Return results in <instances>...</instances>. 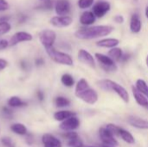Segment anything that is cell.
Here are the masks:
<instances>
[{"instance_id":"obj_21","label":"cell","mask_w":148,"mask_h":147,"mask_svg":"<svg viewBox=\"0 0 148 147\" xmlns=\"http://www.w3.org/2000/svg\"><path fill=\"white\" fill-rule=\"evenodd\" d=\"M132 90H133V94L134 96V99H135L136 102L140 106H141L143 107H147L148 106V100L147 99L146 95H144L142 93L139 92L134 87L132 88Z\"/></svg>"},{"instance_id":"obj_5","label":"cell","mask_w":148,"mask_h":147,"mask_svg":"<svg viewBox=\"0 0 148 147\" xmlns=\"http://www.w3.org/2000/svg\"><path fill=\"white\" fill-rule=\"evenodd\" d=\"M56 39V34L54 30L45 29L39 34V40L45 49L52 48Z\"/></svg>"},{"instance_id":"obj_35","label":"cell","mask_w":148,"mask_h":147,"mask_svg":"<svg viewBox=\"0 0 148 147\" xmlns=\"http://www.w3.org/2000/svg\"><path fill=\"white\" fill-rule=\"evenodd\" d=\"M8 46H10V44H9V42L7 40H5V39L0 40V50L6 49Z\"/></svg>"},{"instance_id":"obj_17","label":"cell","mask_w":148,"mask_h":147,"mask_svg":"<svg viewBox=\"0 0 148 147\" xmlns=\"http://www.w3.org/2000/svg\"><path fill=\"white\" fill-rule=\"evenodd\" d=\"M120 43V41L116 38H106L100 40L96 42V45L101 48H109L113 49L115 48Z\"/></svg>"},{"instance_id":"obj_34","label":"cell","mask_w":148,"mask_h":147,"mask_svg":"<svg viewBox=\"0 0 148 147\" xmlns=\"http://www.w3.org/2000/svg\"><path fill=\"white\" fill-rule=\"evenodd\" d=\"M10 9V4L6 0H0V11H5Z\"/></svg>"},{"instance_id":"obj_31","label":"cell","mask_w":148,"mask_h":147,"mask_svg":"<svg viewBox=\"0 0 148 147\" xmlns=\"http://www.w3.org/2000/svg\"><path fill=\"white\" fill-rule=\"evenodd\" d=\"M95 0H78V6L80 9H88L89 8L93 3Z\"/></svg>"},{"instance_id":"obj_6","label":"cell","mask_w":148,"mask_h":147,"mask_svg":"<svg viewBox=\"0 0 148 147\" xmlns=\"http://www.w3.org/2000/svg\"><path fill=\"white\" fill-rule=\"evenodd\" d=\"M96 60L98 61V62L101 64V67L108 72H114L117 70V65L115 63V62L111 59L109 56H107L103 54H100V53H95V55Z\"/></svg>"},{"instance_id":"obj_41","label":"cell","mask_w":148,"mask_h":147,"mask_svg":"<svg viewBox=\"0 0 148 147\" xmlns=\"http://www.w3.org/2000/svg\"><path fill=\"white\" fill-rule=\"evenodd\" d=\"M37 98L41 101H42L44 100V94H43V93L42 91H38L37 92Z\"/></svg>"},{"instance_id":"obj_42","label":"cell","mask_w":148,"mask_h":147,"mask_svg":"<svg viewBox=\"0 0 148 147\" xmlns=\"http://www.w3.org/2000/svg\"><path fill=\"white\" fill-rule=\"evenodd\" d=\"M146 16L148 18V6L146 8Z\"/></svg>"},{"instance_id":"obj_37","label":"cell","mask_w":148,"mask_h":147,"mask_svg":"<svg viewBox=\"0 0 148 147\" xmlns=\"http://www.w3.org/2000/svg\"><path fill=\"white\" fill-rule=\"evenodd\" d=\"M114 21L117 23H124V17L121 15H117L114 17Z\"/></svg>"},{"instance_id":"obj_47","label":"cell","mask_w":148,"mask_h":147,"mask_svg":"<svg viewBox=\"0 0 148 147\" xmlns=\"http://www.w3.org/2000/svg\"><path fill=\"white\" fill-rule=\"evenodd\" d=\"M42 1H45V0H42Z\"/></svg>"},{"instance_id":"obj_25","label":"cell","mask_w":148,"mask_h":147,"mask_svg":"<svg viewBox=\"0 0 148 147\" xmlns=\"http://www.w3.org/2000/svg\"><path fill=\"white\" fill-rule=\"evenodd\" d=\"M135 88H136L139 92L142 93L144 95L147 96L148 86L147 84V82H146L144 80H142V79H138V80L136 81Z\"/></svg>"},{"instance_id":"obj_13","label":"cell","mask_w":148,"mask_h":147,"mask_svg":"<svg viewBox=\"0 0 148 147\" xmlns=\"http://www.w3.org/2000/svg\"><path fill=\"white\" fill-rule=\"evenodd\" d=\"M71 6L69 0H57L55 3V11L57 16H68Z\"/></svg>"},{"instance_id":"obj_23","label":"cell","mask_w":148,"mask_h":147,"mask_svg":"<svg viewBox=\"0 0 148 147\" xmlns=\"http://www.w3.org/2000/svg\"><path fill=\"white\" fill-rule=\"evenodd\" d=\"M108 56L113 59L114 62H119L122 59L123 57V52L121 50V49L120 48H113L108 51Z\"/></svg>"},{"instance_id":"obj_18","label":"cell","mask_w":148,"mask_h":147,"mask_svg":"<svg viewBox=\"0 0 148 147\" xmlns=\"http://www.w3.org/2000/svg\"><path fill=\"white\" fill-rule=\"evenodd\" d=\"M95 22V16L92 11H84L80 16V23L82 25H91Z\"/></svg>"},{"instance_id":"obj_38","label":"cell","mask_w":148,"mask_h":147,"mask_svg":"<svg viewBox=\"0 0 148 147\" xmlns=\"http://www.w3.org/2000/svg\"><path fill=\"white\" fill-rule=\"evenodd\" d=\"M27 19H28V17H27L26 15H24V14H23V13L19 14V16H18V23H24V22L27 21Z\"/></svg>"},{"instance_id":"obj_16","label":"cell","mask_w":148,"mask_h":147,"mask_svg":"<svg viewBox=\"0 0 148 147\" xmlns=\"http://www.w3.org/2000/svg\"><path fill=\"white\" fill-rule=\"evenodd\" d=\"M127 122L129 125L138 129H144V130L148 129V120H143L140 117L134 116V115L129 116L127 118Z\"/></svg>"},{"instance_id":"obj_4","label":"cell","mask_w":148,"mask_h":147,"mask_svg":"<svg viewBox=\"0 0 148 147\" xmlns=\"http://www.w3.org/2000/svg\"><path fill=\"white\" fill-rule=\"evenodd\" d=\"M106 127L114 134L116 135L118 137H120L123 141H125L127 144L133 145L135 142L134 137L131 134V133H129L128 131L125 130L124 128H121L114 124H108L106 126Z\"/></svg>"},{"instance_id":"obj_10","label":"cell","mask_w":148,"mask_h":147,"mask_svg":"<svg viewBox=\"0 0 148 147\" xmlns=\"http://www.w3.org/2000/svg\"><path fill=\"white\" fill-rule=\"evenodd\" d=\"M33 36L30 33L26 32V31H18L16 32L10 39L9 44L10 46H15L20 42H30L32 41Z\"/></svg>"},{"instance_id":"obj_11","label":"cell","mask_w":148,"mask_h":147,"mask_svg":"<svg viewBox=\"0 0 148 147\" xmlns=\"http://www.w3.org/2000/svg\"><path fill=\"white\" fill-rule=\"evenodd\" d=\"M110 10V3L106 1H100L97 2L93 6V13L95 17H102L104 16Z\"/></svg>"},{"instance_id":"obj_2","label":"cell","mask_w":148,"mask_h":147,"mask_svg":"<svg viewBox=\"0 0 148 147\" xmlns=\"http://www.w3.org/2000/svg\"><path fill=\"white\" fill-rule=\"evenodd\" d=\"M97 85L99 86V88H101V89H103L105 91H113V92L116 93L118 94V96L125 103L129 102V94H128L127 91L126 90V88L124 87H122L119 83H117L114 81H111V80L104 79V80L98 81Z\"/></svg>"},{"instance_id":"obj_43","label":"cell","mask_w":148,"mask_h":147,"mask_svg":"<svg viewBox=\"0 0 148 147\" xmlns=\"http://www.w3.org/2000/svg\"><path fill=\"white\" fill-rule=\"evenodd\" d=\"M146 62H147V67H148V55L147 56V59H146Z\"/></svg>"},{"instance_id":"obj_30","label":"cell","mask_w":148,"mask_h":147,"mask_svg":"<svg viewBox=\"0 0 148 147\" xmlns=\"http://www.w3.org/2000/svg\"><path fill=\"white\" fill-rule=\"evenodd\" d=\"M11 29V25L8 21L0 22V36L5 35Z\"/></svg>"},{"instance_id":"obj_39","label":"cell","mask_w":148,"mask_h":147,"mask_svg":"<svg viewBox=\"0 0 148 147\" xmlns=\"http://www.w3.org/2000/svg\"><path fill=\"white\" fill-rule=\"evenodd\" d=\"M3 113L5 114L6 117H10L12 115V112L8 107H3Z\"/></svg>"},{"instance_id":"obj_3","label":"cell","mask_w":148,"mask_h":147,"mask_svg":"<svg viewBox=\"0 0 148 147\" xmlns=\"http://www.w3.org/2000/svg\"><path fill=\"white\" fill-rule=\"evenodd\" d=\"M48 55L49 56V58L58 63V64H62V65H66V66H73L74 64V62H73V59L72 57L64 53V52H62V51H59L57 49H56L54 47L52 48H49V49H45Z\"/></svg>"},{"instance_id":"obj_40","label":"cell","mask_w":148,"mask_h":147,"mask_svg":"<svg viewBox=\"0 0 148 147\" xmlns=\"http://www.w3.org/2000/svg\"><path fill=\"white\" fill-rule=\"evenodd\" d=\"M35 63H36V66H41V65H42L43 63H44V60L42 59V58H37V59H36V61H35Z\"/></svg>"},{"instance_id":"obj_28","label":"cell","mask_w":148,"mask_h":147,"mask_svg":"<svg viewBox=\"0 0 148 147\" xmlns=\"http://www.w3.org/2000/svg\"><path fill=\"white\" fill-rule=\"evenodd\" d=\"M61 81L65 87H69V88L74 86L75 84V80L73 76L69 74H64L61 78Z\"/></svg>"},{"instance_id":"obj_19","label":"cell","mask_w":148,"mask_h":147,"mask_svg":"<svg viewBox=\"0 0 148 147\" xmlns=\"http://www.w3.org/2000/svg\"><path fill=\"white\" fill-rule=\"evenodd\" d=\"M142 23L138 14H134L130 21V29L133 33H139L141 30Z\"/></svg>"},{"instance_id":"obj_8","label":"cell","mask_w":148,"mask_h":147,"mask_svg":"<svg viewBox=\"0 0 148 147\" xmlns=\"http://www.w3.org/2000/svg\"><path fill=\"white\" fill-rule=\"evenodd\" d=\"M75 96L89 105H94L98 101L97 92L95 89L91 88L90 87L88 88L87 89H85L84 91H82L79 94H76Z\"/></svg>"},{"instance_id":"obj_26","label":"cell","mask_w":148,"mask_h":147,"mask_svg":"<svg viewBox=\"0 0 148 147\" xmlns=\"http://www.w3.org/2000/svg\"><path fill=\"white\" fill-rule=\"evenodd\" d=\"M88 88H89V85H88V82L86 79L84 78H82L76 84V87H75V94H79L82 91H84L85 89H87Z\"/></svg>"},{"instance_id":"obj_29","label":"cell","mask_w":148,"mask_h":147,"mask_svg":"<svg viewBox=\"0 0 148 147\" xmlns=\"http://www.w3.org/2000/svg\"><path fill=\"white\" fill-rule=\"evenodd\" d=\"M55 104L57 107H65L69 106L70 101L63 96H58L55 99Z\"/></svg>"},{"instance_id":"obj_14","label":"cell","mask_w":148,"mask_h":147,"mask_svg":"<svg viewBox=\"0 0 148 147\" xmlns=\"http://www.w3.org/2000/svg\"><path fill=\"white\" fill-rule=\"evenodd\" d=\"M78 59L81 62L88 65V67L95 68V61L93 57V55L85 49H80L78 51Z\"/></svg>"},{"instance_id":"obj_45","label":"cell","mask_w":148,"mask_h":147,"mask_svg":"<svg viewBox=\"0 0 148 147\" xmlns=\"http://www.w3.org/2000/svg\"><path fill=\"white\" fill-rule=\"evenodd\" d=\"M102 147H111V146H104V145H103V146Z\"/></svg>"},{"instance_id":"obj_36","label":"cell","mask_w":148,"mask_h":147,"mask_svg":"<svg viewBox=\"0 0 148 147\" xmlns=\"http://www.w3.org/2000/svg\"><path fill=\"white\" fill-rule=\"evenodd\" d=\"M8 66V62L5 59L0 58V71L3 70Z\"/></svg>"},{"instance_id":"obj_1","label":"cell","mask_w":148,"mask_h":147,"mask_svg":"<svg viewBox=\"0 0 148 147\" xmlns=\"http://www.w3.org/2000/svg\"><path fill=\"white\" fill-rule=\"evenodd\" d=\"M114 29V27L110 25H97L85 27L76 30L75 32V36L81 40H90L107 36L109 34H111Z\"/></svg>"},{"instance_id":"obj_48","label":"cell","mask_w":148,"mask_h":147,"mask_svg":"<svg viewBox=\"0 0 148 147\" xmlns=\"http://www.w3.org/2000/svg\"><path fill=\"white\" fill-rule=\"evenodd\" d=\"M147 97H148V94H147Z\"/></svg>"},{"instance_id":"obj_20","label":"cell","mask_w":148,"mask_h":147,"mask_svg":"<svg viewBox=\"0 0 148 147\" xmlns=\"http://www.w3.org/2000/svg\"><path fill=\"white\" fill-rule=\"evenodd\" d=\"M76 116V113L72 111H67V110H62L55 113L54 114V119L57 121H64L71 117Z\"/></svg>"},{"instance_id":"obj_44","label":"cell","mask_w":148,"mask_h":147,"mask_svg":"<svg viewBox=\"0 0 148 147\" xmlns=\"http://www.w3.org/2000/svg\"><path fill=\"white\" fill-rule=\"evenodd\" d=\"M84 147H96V146H84Z\"/></svg>"},{"instance_id":"obj_22","label":"cell","mask_w":148,"mask_h":147,"mask_svg":"<svg viewBox=\"0 0 148 147\" xmlns=\"http://www.w3.org/2000/svg\"><path fill=\"white\" fill-rule=\"evenodd\" d=\"M7 103L10 107H24L27 105V103L25 101H23L18 96H11L8 100Z\"/></svg>"},{"instance_id":"obj_7","label":"cell","mask_w":148,"mask_h":147,"mask_svg":"<svg viewBox=\"0 0 148 147\" xmlns=\"http://www.w3.org/2000/svg\"><path fill=\"white\" fill-rule=\"evenodd\" d=\"M99 136L104 146L111 147L118 146V141L115 139L114 135L106 126H102L99 129Z\"/></svg>"},{"instance_id":"obj_9","label":"cell","mask_w":148,"mask_h":147,"mask_svg":"<svg viewBox=\"0 0 148 147\" xmlns=\"http://www.w3.org/2000/svg\"><path fill=\"white\" fill-rule=\"evenodd\" d=\"M73 18L69 16H55L50 18L49 23L56 28H66L71 25Z\"/></svg>"},{"instance_id":"obj_12","label":"cell","mask_w":148,"mask_h":147,"mask_svg":"<svg viewBox=\"0 0 148 147\" xmlns=\"http://www.w3.org/2000/svg\"><path fill=\"white\" fill-rule=\"evenodd\" d=\"M80 126V120L76 116L71 117L64 121H62L59 127L65 132H73Z\"/></svg>"},{"instance_id":"obj_32","label":"cell","mask_w":148,"mask_h":147,"mask_svg":"<svg viewBox=\"0 0 148 147\" xmlns=\"http://www.w3.org/2000/svg\"><path fill=\"white\" fill-rule=\"evenodd\" d=\"M1 143L3 144V146L5 147H16L15 143L10 137H5V136L3 137L1 139Z\"/></svg>"},{"instance_id":"obj_24","label":"cell","mask_w":148,"mask_h":147,"mask_svg":"<svg viewBox=\"0 0 148 147\" xmlns=\"http://www.w3.org/2000/svg\"><path fill=\"white\" fill-rule=\"evenodd\" d=\"M10 130L17 135H26L27 128L22 123H15L10 126Z\"/></svg>"},{"instance_id":"obj_33","label":"cell","mask_w":148,"mask_h":147,"mask_svg":"<svg viewBox=\"0 0 148 147\" xmlns=\"http://www.w3.org/2000/svg\"><path fill=\"white\" fill-rule=\"evenodd\" d=\"M37 8L42 9V10H51L53 8V3L51 0H45V1H43V3Z\"/></svg>"},{"instance_id":"obj_15","label":"cell","mask_w":148,"mask_h":147,"mask_svg":"<svg viewBox=\"0 0 148 147\" xmlns=\"http://www.w3.org/2000/svg\"><path fill=\"white\" fill-rule=\"evenodd\" d=\"M42 142L44 147H62V142L50 133H45L42 137Z\"/></svg>"},{"instance_id":"obj_27","label":"cell","mask_w":148,"mask_h":147,"mask_svg":"<svg viewBox=\"0 0 148 147\" xmlns=\"http://www.w3.org/2000/svg\"><path fill=\"white\" fill-rule=\"evenodd\" d=\"M67 146L68 147H84L83 142L82 139L79 137V135L69 139L67 142Z\"/></svg>"},{"instance_id":"obj_46","label":"cell","mask_w":148,"mask_h":147,"mask_svg":"<svg viewBox=\"0 0 148 147\" xmlns=\"http://www.w3.org/2000/svg\"><path fill=\"white\" fill-rule=\"evenodd\" d=\"M146 108H147V109H148V106H147V107H146Z\"/></svg>"}]
</instances>
